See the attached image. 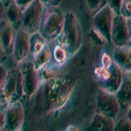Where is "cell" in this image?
Instances as JSON below:
<instances>
[{
    "instance_id": "e575fe53",
    "label": "cell",
    "mask_w": 131,
    "mask_h": 131,
    "mask_svg": "<svg viewBox=\"0 0 131 131\" xmlns=\"http://www.w3.org/2000/svg\"><path fill=\"white\" fill-rule=\"evenodd\" d=\"M70 127H71V128H67L66 130H67V131H69V130H78V129L75 128V127H74V128H73V126H70Z\"/></svg>"
},
{
    "instance_id": "f1b7e54d",
    "label": "cell",
    "mask_w": 131,
    "mask_h": 131,
    "mask_svg": "<svg viewBox=\"0 0 131 131\" xmlns=\"http://www.w3.org/2000/svg\"><path fill=\"white\" fill-rule=\"evenodd\" d=\"M33 1H34V0H14V2L16 3V5H19L23 10L25 9L27 6H30Z\"/></svg>"
},
{
    "instance_id": "4dcf8cb0",
    "label": "cell",
    "mask_w": 131,
    "mask_h": 131,
    "mask_svg": "<svg viewBox=\"0 0 131 131\" xmlns=\"http://www.w3.org/2000/svg\"><path fill=\"white\" fill-rule=\"evenodd\" d=\"M5 113L2 110H0V130H3L5 129Z\"/></svg>"
},
{
    "instance_id": "d6a6232c",
    "label": "cell",
    "mask_w": 131,
    "mask_h": 131,
    "mask_svg": "<svg viewBox=\"0 0 131 131\" xmlns=\"http://www.w3.org/2000/svg\"><path fill=\"white\" fill-rule=\"evenodd\" d=\"M127 25H128V31H129V36L131 39V16L127 19Z\"/></svg>"
},
{
    "instance_id": "d4e9b609",
    "label": "cell",
    "mask_w": 131,
    "mask_h": 131,
    "mask_svg": "<svg viewBox=\"0 0 131 131\" xmlns=\"http://www.w3.org/2000/svg\"><path fill=\"white\" fill-rule=\"evenodd\" d=\"M114 63L113 56H110L107 52H103V55L101 57V66L104 68H109L110 66Z\"/></svg>"
},
{
    "instance_id": "4316f807",
    "label": "cell",
    "mask_w": 131,
    "mask_h": 131,
    "mask_svg": "<svg viewBox=\"0 0 131 131\" xmlns=\"http://www.w3.org/2000/svg\"><path fill=\"white\" fill-rule=\"evenodd\" d=\"M7 73H8L7 68L1 63V64H0V93H1V90H2V86H3V83H5Z\"/></svg>"
},
{
    "instance_id": "e0dca14e",
    "label": "cell",
    "mask_w": 131,
    "mask_h": 131,
    "mask_svg": "<svg viewBox=\"0 0 131 131\" xmlns=\"http://www.w3.org/2000/svg\"><path fill=\"white\" fill-rule=\"evenodd\" d=\"M45 47H46V39L39 32L30 34V50L33 55H37Z\"/></svg>"
},
{
    "instance_id": "2e32d148",
    "label": "cell",
    "mask_w": 131,
    "mask_h": 131,
    "mask_svg": "<svg viewBox=\"0 0 131 131\" xmlns=\"http://www.w3.org/2000/svg\"><path fill=\"white\" fill-rule=\"evenodd\" d=\"M22 12L23 9L19 5H16L14 2H11L9 6H8V9L6 11V18L9 21L13 27L16 30H19L21 27V20H22Z\"/></svg>"
},
{
    "instance_id": "1f68e13d",
    "label": "cell",
    "mask_w": 131,
    "mask_h": 131,
    "mask_svg": "<svg viewBox=\"0 0 131 131\" xmlns=\"http://www.w3.org/2000/svg\"><path fill=\"white\" fill-rule=\"evenodd\" d=\"M7 54H6V51L2 49V47H1V45H0V64H1L3 61L6 60V58H7Z\"/></svg>"
},
{
    "instance_id": "d6986e66",
    "label": "cell",
    "mask_w": 131,
    "mask_h": 131,
    "mask_svg": "<svg viewBox=\"0 0 131 131\" xmlns=\"http://www.w3.org/2000/svg\"><path fill=\"white\" fill-rule=\"evenodd\" d=\"M51 57H54V60H55L56 63L62 64L68 60L69 54H68V50L62 46V45L57 44L55 46V48H54V51H52Z\"/></svg>"
},
{
    "instance_id": "52a82bcc",
    "label": "cell",
    "mask_w": 131,
    "mask_h": 131,
    "mask_svg": "<svg viewBox=\"0 0 131 131\" xmlns=\"http://www.w3.org/2000/svg\"><path fill=\"white\" fill-rule=\"evenodd\" d=\"M5 130L19 131L24 125V108L20 101L12 102L8 105L5 114Z\"/></svg>"
},
{
    "instance_id": "3957f363",
    "label": "cell",
    "mask_w": 131,
    "mask_h": 131,
    "mask_svg": "<svg viewBox=\"0 0 131 131\" xmlns=\"http://www.w3.org/2000/svg\"><path fill=\"white\" fill-rule=\"evenodd\" d=\"M23 97L22 72L18 69H11L8 71L5 83L0 93V103L9 105L12 102L20 101Z\"/></svg>"
},
{
    "instance_id": "277c9868",
    "label": "cell",
    "mask_w": 131,
    "mask_h": 131,
    "mask_svg": "<svg viewBox=\"0 0 131 131\" xmlns=\"http://www.w3.org/2000/svg\"><path fill=\"white\" fill-rule=\"evenodd\" d=\"M45 6L40 0H34L30 6H27L22 12L21 27L27 31L30 34L39 32Z\"/></svg>"
},
{
    "instance_id": "603a6c76",
    "label": "cell",
    "mask_w": 131,
    "mask_h": 131,
    "mask_svg": "<svg viewBox=\"0 0 131 131\" xmlns=\"http://www.w3.org/2000/svg\"><path fill=\"white\" fill-rule=\"evenodd\" d=\"M94 74H95L98 82H102L107 79V77L109 75V68H104L102 66H98L94 70Z\"/></svg>"
},
{
    "instance_id": "5bb4252c",
    "label": "cell",
    "mask_w": 131,
    "mask_h": 131,
    "mask_svg": "<svg viewBox=\"0 0 131 131\" xmlns=\"http://www.w3.org/2000/svg\"><path fill=\"white\" fill-rule=\"evenodd\" d=\"M115 94L120 108L128 109L131 106V78H124L119 89Z\"/></svg>"
},
{
    "instance_id": "8fae6325",
    "label": "cell",
    "mask_w": 131,
    "mask_h": 131,
    "mask_svg": "<svg viewBox=\"0 0 131 131\" xmlns=\"http://www.w3.org/2000/svg\"><path fill=\"white\" fill-rule=\"evenodd\" d=\"M122 80H124L122 71L120 70V68L114 62L109 67V75L107 77V79L100 82L101 89H103L105 91L110 92V93H116L120 86Z\"/></svg>"
},
{
    "instance_id": "30bf717a",
    "label": "cell",
    "mask_w": 131,
    "mask_h": 131,
    "mask_svg": "<svg viewBox=\"0 0 131 131\" xmlns=\"http://www.w3.org/2000/svg\"><path fill=\"white\" fill-rule=\"evenodd\" d=\"M38 71L32 63H27L22 71V83H23V96L28 100L31 98L38 88L39 77Z\"/></svg>"
},
{
    "instance_id": "f546056e",
    "label": "cell",
    "mask_w": 131,
    "mask_h": 131,
    "mask_svg": "<svg viewBox=\"0 0 131 131\" xmlns=\"http://www.w3.org/2000/svg\"><path fill=\"white\" fill-rule=\"evenodd\" d=\"M5 3L0 0V23L5 20V15H6V10H5Z\"/></svg>"
},
{
    "instance_id": "484cf974",
    "label": "cell",
    "mask_w": 131,
    "mask_h": 131,
    "mask_svg": "<svg viewBox=\"0 0 131 131\" xmlns=\"http://www.w3.org/2000/svg\"><path fill=\"white\" fill-rule=\"evenodd\" d=\"M107 3H108V6L112 8L113 11H114L116 14L120 13V8H121L122 0H108Z\"/></svg>"
},
{
    "instance_id": "836d02e7",
    "label": "cell",
    "mask_w": 131,
    "mask_h": 131,
    "mask_svg": "<svg viewBox=\"0 0 131 131\" xmlns=\"http://www.w3.org/2000/svg\"><path fill=\"white\" fill-rule=\"evenodd\" d=\"M127 117H128L129 119H130V121H131V106H130V107L128 108V113H127Z\"/></svg>"
},
{
    "instance_id": "5b68a950",
    "label": "cell",
    "mask_w": 131,
    "mask_h": 131,
    "mask_svg": "<svg viewBox=\"0 0 131 131\" xmlns=\"http://www.w3.org/2000/svg\"><path fill=\"white\" fill-rule=\"evenodd\" d=\"M96 108L97 113L103 114L112 119L116 120L120 113V105L115 93L107 92L101 89L96 97Z\"/></svg>"
},
{
    "instance_id": "44dd1931",
    "label": "cell",
    "mask_w": 131,
    "mask_h": 131,
    "mask_svg": "<svg viewBox=\"0 0 131 131\" xmlns=\"http://www.w3.org/2000/svg\"><path fill=\"white\" fill-rule=\"evenodd\" d=\"M90 35H91V38H92V42L96 45H104L105 43H107V39H106L103 35L101 34L98 31H96L94 27L91 28V33H90Z\"/></svg>"
},
{
    "instance_id": "8992f818",
    "label": "cell",
    "mask_w": 131,
    "mask_h": 131,
    "mask_svg": "<svg viewBox=\"0 0 131 131\" xmlns=\"http://www.w3.org/2000/svg\"><path fill=\"white\" fill-rule=\"evenodd\" d=\"M115 14L116 13L113 11V9L107 3L102 9L95 12L92 19L93 27L100 32L107 39V42H110V32H112V25Z\"/></svg>"
},
{
    "instance_id": "cb8c5ba5",
    "label": "cell",
    "mask_w": 131,
    "mask_h": 131,
    "mask_svg": "<svg viewBox=\"0 0 131 131\" xmlns=\"http://www.w3.org/2000/svg\"><path fill=\"white\" fill-rule=\"evenodd\" d=\"M120 14L128 19L131 16V0H122L121 8H120Z\"/></svg>"
},
{
    "instance_id": "9c48e42d",
    "label": "cell",
    "mask_w": 131,
    "mask_h": 131,
    "mask_svg": "<svg viewBox=\"0 0 131 131\" xmlns=\"http://www.w3.org/2000/svg\"><path fill=\"white\" fill-rule=\"evenodd\" d=\"M30 33L20 27L15 32V37L12 47V55L16 63H21L30 54Z\"/></svg>"
},
{
    "instance_id": "9a60e30c",
    "label": "cell",
    "mask_w": 131,
    "mask_h": 131,
    "mask_svg": "<svg viewBox=\"0 0 131 131\" xmlns=\"http://www.w3.org/2000/svg\"><path fill=\"white\" fill-rule=\"evenodd\" d=\"M114 128L115 120L100 113L95 114V116L91 121V125H90V130L95 131H109L114 130Z\"/></svg>"
},
{
    "instance_id": "7402d4cb",
    "label": "cell",
    "mask_w": 131,
    "mask_h": 131,
    "mask_svg": "<svg viewBox=\"0 0 131 131\" xmlns=\"http://www.w3.org/2000/svg\"><path fill=\"white\" fill-rule=\"evenodd\" d=\"M114 130L117 131H131V121L128 117H125L118 121V124H115Z\"/></svg>"
},
{
    "instance_id": "6da1fadb",
    "label": "cell",
    "mask_w": 131,
    "mask_h": 131,
    "mask_svg": "<svg viewBox=\"0 0 131 131\" xmlns=\"http://www.w3.org/2000/svg\"><path fill=\"white\" fill-rule=\"evenodd\" d=\"M58 44L68 50L69 56L75 55L82 45V32L80 23L77 16L72 12H67L64 14V24L62 32L57 37Z\"/></svg>"
},
{
    "instance_id": "d590c367",
    "label": "cell",
    "mask_w": 131,
    "mask_h": 131,
    "mask_svg": "<svg viewBox=\"0 0 131 131\" xmlns=\"http://www.w3.org/2000/svg\"><path fill=\"white\" fill-rule=\"evenodd\" d=\"M128 46L130 47V49H131V40H130V42H129V44H128Z\"/></svg>"
},
{
    "instance_id": "ffe728a7",
    "label": "cell",
    "mask_w": 131,
    "mask_h": 131,
    "mask_svg": "<svg viewBox=\"0 0 131 131\" xmlns=\"http://www.w3.org/2000/svg\"><path fill=\"white\" fill-rule=\"evenodd\" d=\"M107 1L108 0H85V5L90 11L97 12L104 6L107 5Z\"/></svg>"
},
{
    "instance_id": "83f0119b",
    "label": "cell",
    "mask_w": 131,
    "mask_h": 131,
    "mask_svg": "<svg viewBox=\"0 0 131 131\" xmlns=\"http://www.w3.org/2000/svg\"><path fill=\"white\" fill-rule=\"evenodd\" d=\"M45 7H59L61 0H40Z\"/></svg>"
},
{
    "instance_id": "7c38bea8",
    "label": "cell",
    "mask_w": 131,
    "mask_h": 131,
    "mask_svg": "<svg viewBox=\"0 0 131 131\" xmlns=\"http://www.w3.org/2000/svg\"><path fill=\"white\" fill-rule=\"evenodd\" d=\"M14 37L15 28L8 20H3L0 23V45H1L3 50L6 51V54L12 52Z\"/></svg>"
},
{
    "instance_id": "7a4b0ae2",
    "label": "cell",
    "mask_w": 131,
    "mask_h": 131,
    "mask_svg": "<svg viewBox=\"0 0 131 131\" xmlns=\"http://www.w3.org/2000/svg\"><path fill=\"white\" fill-rule=\"evenodd\" d=\"M64 24V14L59 7H46L44 9L39 33L46 40L56 39L62 32Z\"/></svg>"
},
{
    "instance_id": "4fadbf2b",
    "label": "cell",
    "mask_w": 131,
    "mask_h": 131,
    "mask_svg": "<svg viewBox=\"0 0 131 131\" xmlns=\"http://www.w3.org/2000/svg\"><path fill=\"white\" fill-rule=\"evenodd\" d=\"M113 60L122 72L131 73V49L129 46L115 48L113 51Z\"/></svg>"
},
{
    "instance_id": "ac0fdd59",
    "label": "cell",
    "mask_w": 131,
    "mask_h": 131,
    "mask_svg": "<svg viewBox=\"0 0 131 131\" xmlns=\"http://www.w3.org/2000/svg\"><path fill=\"white\" fill-rule=\"evenodd\" d=\"M51 59V52L49 48L45 47L43 50H40L37 55L34 56V60H33V66L37 71L42 70V69L46 66Z\"/></svg>"
},
{
    "instance_id": "ba28073f",
    "label": "cell",
    "mask_w": 131,
    "mask_h": 131,
    "mask_svg": "<svg viewBox=\"0 0 131 131\" xmlns=\"http://www.w3.org/2000/svg\"><path fill=\"white\" fill-rule=\"evenodd\" d=\"M130 36L127 25V19L122 16L120 13L115 14L112 25V32H110V42L116 47L128 46L130 42Z\"/></svg>"
}]
</instances>
